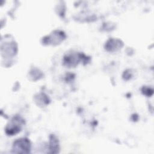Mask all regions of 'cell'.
<instances>
[{"mask_svg": "<svg viewBox=\"0 0 154 154\" xmlns=\"http://www.w3.org/2000/svg\"><path fill=\"white\" fill-rule=\"evenodd\" d=\"M31 143L27 138H20L13 143V152L17 153H28L30 152Z\"/></svg>", "mask_w": 154, "mask_h": 154, "instance_id": "cell-1", "label": "cell"}, {"mask_svg": "<svg viewBox=\"0 0 154 154\" xmlns=\"http://www.w3.org/2000/svg\"><path fill=\"white\" fill-rule=\"evenodd\" d=\"M23 124V120L20 117H14L6 127V133L8 135H13L18 133L20 131L21 126Z\"/></svg>", "mask_w": 154, "mask_h": 154, "instance_id": "cell-2", "label": "cell"}, {"mask_svg": "<svg viewBox=\"0 0 154 154\" xmlns=\"http://www.w3.org/2000/svg\"><path fill=\"white\" fill-rule=\"evenodd\" d=\"M50 150H51L52 153H57L58 152L57 149H58V144L57 139L55 138L54 137H53L52 138H51L50 141Z\"/></svg>", "mask_w": 154, "mask_h": 154, "instance_id": "cell-3", "label": "cell"}, {"mask_svg": "<svg viewBox=\"0 0 154 154\" xmlns=\"http://www.w3.org/2000/svg\"><path fill=\"white\" fill-rule=\"evenodd\" d=\"M142 91L144 94L150 96L153 94V90L149 87H143L142 89Z\"/></svg>", "mask_w": 154, "mask_h": 154, "instance_id": "cell-4", "label": "cell"}]
</instances>
